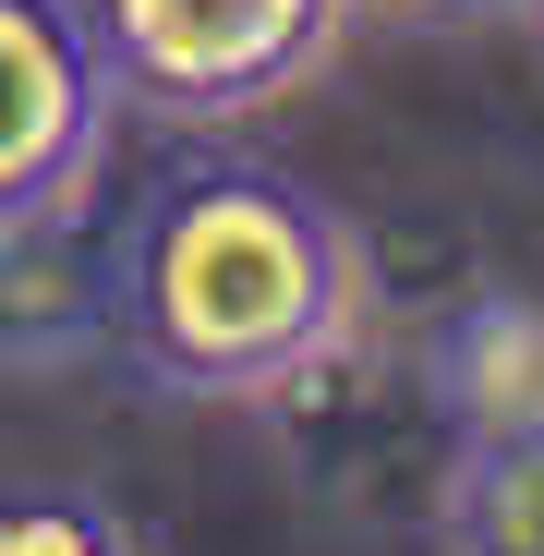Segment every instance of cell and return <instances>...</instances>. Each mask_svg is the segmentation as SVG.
<instances>
[{
	"label": "cell",
	"mask_w": 544,
	"mask_h": 556,
	"mask_svg": "<svg viewBox=\"0 0 544 556\" xmlns=\"http://www.w3.org/2000/svg\"><path fill=\"white\" fill-rule=\"evenodd\" d=\"M412 351H423L447 424H460V447H484V435H544V303H532V291H460Z\"/></svg>",
	"instance_id": "277c9868"
},
{
	"label": "cell",
	"mask_w": 544,
	"mask_h": 556,
	"mask_svg": "<svg viewBox=\"0 0 544 556\" xmlns=\"http://www.w3.org/2000/svg\"><path fill=\"white\" fill-rule=\"evenodd\" d=\"M376 315V266L315 181L266 157H169L110 242V339L169 400H279Z\"/></svg>",
	"instance_id": "6da1fadb"
},
{
	"label": "cell",
	"mask_w": 544,
	"mask_h": 556,
	"mask_svg": "<svg viewBox=\"0 0 544 556\" xmlns=\"http://www.w3.org/2000/svg\"><path fill=\"white\" fill-rule=\"evenodd\" d=\"M122 73L85 0H0V242L61 230L110 157Z\"/></svg>",
	"instance_id": "3957f363"
},
{
	"label": "cell",
	"mask_w": 544,
	"mask_h": 556,
	"mask_svg": "<svg viewBox=\"0 0 544 556\" xmlns=\"http://www.w3.org/2000/svg\"><path fill=\"white\" fill-rule=\"evenodd\" d=\"M351 13H388V25H520L532 0H351Z\"/></svg>",
	"instance_id": "52a82bcc"
},
{
	"label": "cell",
	"mask_w": 544,
	"mask_h": 556,
	"mask_svg": "<svg viewBox=\"0 0 544 556\" xmlns=\"http://www.w3.org/2000/svg\"><path fill=\"white\" fill-rule=\"evenodd\" d=\"M0 556H134V532L122 508L49 484V496H0Z\"/></svg>",
	"instance_id": "8992f818"
},
{
	"label": "cell",
	"mask_w": 544,
	"mask_h": 556,
	"mask_svg": "<svg viewBox=\"0 0 544 556\" xmlns=\"http://www.w3.org/2000/svg\"><path fill=\"white\" fill-rule=\"evenodd\" d=\"M520 25H532V37H544V0H532V13H520Z\"/></svg>",
	"instance_id": "ba28073f"
},
{
	"label": "cell",
	"mask_w": 544,
	"mask_h": 556,
	"mask_svg": "<svg viewBox=\"0 0 544 556\" xmlns=\"http://www.w3.org/2000/svg\"><path fill=\"white\" fill-rule=\"evenodd\" d=\"M447 556H544V435H484L435 496Z\"/></svg>",
	"instance_id": "5b68a950"
},
{
	"label": "cell",
	"mask_w": 544,
	"mask_h": 556,
	"mask_svg": "<svg viewBox=\"0 0 544 556\" xmlns=\"http://www.w3.org/2000/svg\"><path fill=\"white\" fill-rule=\"evenodd\" d=\"M110 37V73H122V110H157V122H254L279 110L291 85L339 49L351 0H85Z\"/></svg>",
	"instance_id": "7a4b0ae2"
}]
</instances>
